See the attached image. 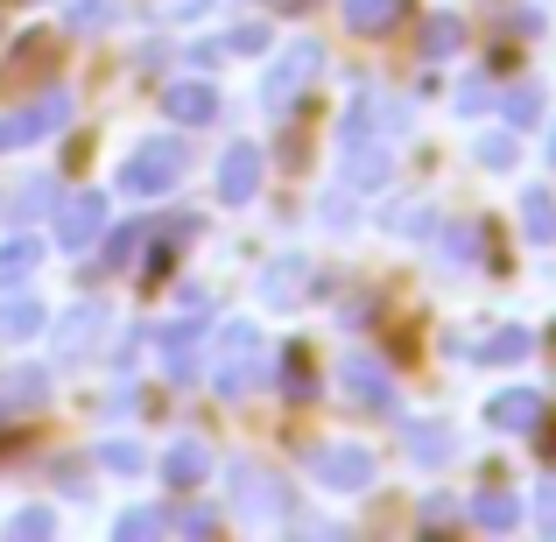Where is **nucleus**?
Instances as JSON below:
<instances>
[{"mask_svg":"<svg viewBox=\"0 0 556 542\" xmlns=\"http://www.w3.org/2000/svg\"><path fill=\"white\" fill-rule=\"evenodd\" d=\"M198 339H204L198 317H184V325H169L163 339H155V353H163V380H190V374H198Z\"/></svg>","mask_w":556,"mask_h":542,"instance_id":"ddd939ff","label":"nucleus"},{"mask_svg":"<svg viewBox=\"0 0 556 542\" xmlns=\"http://www.w3.org/2000/svg\"><path fill=\"white\" fill-rule=\"evenodd\" d=\"M472 155H479V169H515L521 141H515V135L501 127V135H479V141H472Z\"/></svg>","mask_w":556,"mask_h":542,"instance_id":"393cba45","label":"nucleus"},{"mask_svg":"<svg viewBox=\"0 0 556 542\" xmlns=\"http://www.w3.org/2000/svg\"><path fill=\"white\" fill-rule=\"evenodd\" d=\"M282 8H311V0H282Z\"/></svg>","mask_w":556,"mask_h":542,"instance_id":"a19ab883","label":"nucleus"},{"mask_svg":"<svg viewBox=\"0 0 556 542\" xmlns=\"http://www.w3.org/2000/svg\"><path fill=\"white\" fill-rule=\"evenodd\" d=\"M465 50V22L458 14H430L422 22V56H458Z\"/></svg>","mask_w":556,"mask_h":542,"instance_id":"412c9836","label":"nucleus"},{"mask_svg":"<svg viewBox=\"0 0 556 542\" xmlns=\"http://www.w3.org/2000/svg\"><path fill=\"white\" fill-rule=\"evenodd\" d=\"M36 261H42V247H36V240H8V247H0V289L28 282V275H36Z\"/></svg>","mask_w":556,"mask_h":542,"instance_id":"5701e85b","label":"nucleus"},{"mask_svg":"<svg viewBox=\"0 0 556 542\" xmlns=\"http://www.w3.org/2000/svg\"><path fill=\"white\" fill-rule=\"evenodd\" d=\"M184 169H190V149H184V141H141V149L127 155L121 184L135 190V198H163V190L184 184Z\"/></svg>","mask_w":556,"mask_h":542,"instance_id":"f03ea898","label":"nucleus"},{"mask_svg":"<svg viewBox=\"0 0 556 542\" xmlns=\"http://www.w3.org/2000/svg\"><path fill=\"white\" fill-rule=\"evenodd\" d=\"M317 71H325V50H317V42H289V50L268 64V78H261L268 113H289V106H296V99L317 85Z\"/></svg>","mask_w":556,"mask_h":542,"instance_id":"20e7f679","label":"nucleus"},{"mask_svg":"<svg viewBox=\"0 0 556 542\" xmlns=\"http://www.w3.org/2000/svg\"><path fill=\"white\" fill-rule=\"evenodd\" d=\"M303 282H311V268H303V254H282V261H275L268 275H261V297H268V303H282V311H289V303L303 297Z\"/></svg>","mask_w":556,"mask_h":542,"instance_id":"f3484780","label":"nucleus"},{"mask_svg":"<svg viewBox=\"0 0 556 542\" xmlns=\"http://www.w3.org/2000/svg\"><path fill=\"white\" fill-rule=\"evenodd\" d=\"M254 190H261V149L254 141H232L218 155V204H247Z\"/></svg>","mask_w":556,"mask_h":542,"instance_id":"9d476101","label":"nucleus"},{"mask_svg":"<svg viewBox=\"0 0 556 542\" xmlns=\"http://www.w3.org/2000/svg\"><path fill=\"white\" fill-rule=\"evenodd\" d=\"M50 64H56V42L50 36H22V50L0 64V85H28L36 71H50Z\"/></svg>","mask_w":556,"mask_h":542,"instance_id":"dca6fc26","label":"nucleus"},{"mask_svg":"<svg viewBox=\"0 0 556 542\" xmlns=\"http://www.w3.org/2000/svg\"><path fill=\"white\" fill-rule=\"evenodd\" d=\"M204 472H212V451H204L198 437H184V444H169V451H163V487L198 493V487H204Z\"/></svg>","mask_w":556,"mask_h":542,"instance_id":"4468645a","label":"nucleus"},{"mask_svg":"<svg viewBox=\"0 0 556 542\" xmlns=\"http://www.w3.org/2000/svg\"><path fill=\"white\" fill-rule=\"evenodd\" d=\"M388 127H394L388 99H380V92H359V99H353V113H345V127H339V149H345V184H359V190L388 184V169H394Z\"/></svg>","mask_w":556,"mask_h":542,"instance_id":"f257e3e1","label":"nucleus"},{"mask_svg":"<svg viewBox=\"0 0 556 542\" xmlns=\"http://www.w3.org/2000/svg\"><path fill=\"white\" fill-rule=\"evenodd\" d=\"M317 479L331 493H359V487H374V458L359 444H325L317 451Z\"/></svg>","mask_w":556,"mask_h":542,"instance_id":"1a4fd4ad","label":"nucleus"},{"mask_svg":"<svg viewBox=\"0 0 556 542\" xmlns=\"http://www.w3.org/2000/svg\"><path fill=\"white\" fill-rule=\"evenodd\" d=\"M232 50H240V56H254V50H268V22H240V28H232Z\"/></svg>","mask_w":556,"mask_h":542,"instance_id":"473e14b6","label":"nucleus"},{"mask_svg":"<svg viewBox=\"0 0 556 542\" xmlns=\"http://www.w3.org/2000/svg\"><path fill=\"white\" fill-rule=\"evenodd\" d=\"M8 535L14 542H42V535H56V515H50V507H22V515L8 521Z\"/></svg>","mask_w":556,"mask_h":542,"instance_id":"bb28decb","label":"nucleus"},{"mask_svg":"<svg viewBox=\"0 0 556 542\" xmlns=\"http://www.w3.org/2000/svg\"><path fill=\"white\" fill-rule=\"evenodd\" d=\"M99 331H106V311H99V303H71V311L56 317V331H50V360H78V353H92Z\"/></svg>","mask_w":556,"mask_h":542,"instance_id":"0eeeda50","label":"nucleus"},{"mask_svg":"<svg viewBox=\"0 0 556 542\" xmlns=\"http://www.w3.org/2000/svg\"><path fill=\"white\" fill-rule=\"evenodd\" d=\"M521 232H529L535 247L556 240V198L549 190H521Z\"/></svg>","mask_w":556,"mask_h":542,"instance_id":"aec40b11","label":"nucleus"},{"mask_svg":"<svg viewBox=\"0 0 556 542\" xmlns=\"http://www.w3.org/2000/svg\"><path fill=\"white\" fill-rule=\"evenodd\" d=\"M479 360H493V366H501V360H529V331H515V325L493 331V339L479 345Z\"/></svg>","mask_w":556,"mask_h":542,"instance_id":"cd10ccee","label":"nucleus"},{"mask_svg":"<svg viewBox=\"0 0 556 542\" xmlns=\"http://www.w3.org/2000/svg\"><path fill=\"white\" fill-rule=\"evenodd\" d=\"M163 113L177 127H204V121H218V92H212V85H198V78H184V85H169V92H163Z\"/></svg>","mask_w":556,"mask_h":542,"instance_id":"2eb2a0df","label":"nucleus"},{"mask_svg":"<svg viewBox=\"0 0 556 542\" xmlns=\"http://www.w3.org/2000/svg\"><path fill=\"white\" fill-rule=\"evenodd\" d=\"M282 380H289V394H311V353H303V345L282 353Z\"/></svg>","mask_w":556,"mask_h":542,"instance_id":"7c9ffc66","label":"nucleus"},{"mask_svg":"<svg viewBox=\"0 0 556 542\" xmlns=\"http://www.w3.org/2000/svg\"><path fill=\"white\" fill-rule=\"evenodd\" d=\"M472 521H479V529H515V521H521V501H515V493H507V487H486V493H479V501H472Z\"/></svg>","mask_w":556,"mask_h":542,"instance_id":"6ab92c4d","label":"nucleus"},{"mask_svg":"<svg viewBox=\"0 0 556 542\" xmlns=\"http://www.w3.org/2000/svg\"><path fill=\"white\" fill-rule=\"evenodd\" d=\"M155 14H163V22H198L204 14V0H149Z\"/></svg>","mask_w":556,"mask_h":542,"instance_id":"f704fd0d","label":"nucleus"},{"mask_svg":"<svg viewBox=\"0 0 556 542\" xmlns=\"http://www.w3.org/2000/svg\"><path fill=\"white\" fill-rule=\"evenodd\" d=\"M204 374H212L218 394H247V388H254V374H261V331L254 325H226Z\"/></svg>","mask_w":556,"mask_h":542,"instance_id":"7ed1b4c3","label":"nucleus"},{"mask_svg":"<svg viewBox=\"0 0 556 542\" xmlns=\"http://www.w3.org/2000/svg\"><path fill=\"white\" fill-rule=\"evenodd\" d=\"M99 232H106V198H99V190H78V198L64 204V218H56V240L64 247H92Z\"/></svg>","mask_w":556,"mask_h":542,"instance_id":"f8f14e48","label":"nucleus"},{"mask_svg":"<svg viewBox=\"0 0 556 542\" xmlns=\"http://www.w3.org/2000/svg\"><path fill=\"white\" fill-rule=\"evenodd\" d=\"M42 394H50V374H42V366H14V374L0 380V408H36Z\"/></svg>","mask_w":556,"mask_h":542,"instance_id":"a211bd4d","label":"nucleus"},{"mask_svg":"<svg viewBox=\"0 0 556 542\" xmlns=\"http://www.w3.org/2000/svg\"><path fill=\"white\" fill-rule=\"evenodd\" d=\"M339 388L353 394V402H367V408H394V380H388V366H380L374 353H345Z\"/></svg>","mask_w":556,"mask_h":542,"instance_id":"6e6552de","label":"nucleus"},{"mask_svg":"<svg viewBox=\"0 0 556 542\" xmlns=\"http://www.w3.org/2000/svg\"><path fill=\"white\" fill-rule=\"evenodd\" d=\"M422 529H451V501H422Z\"/></svg>","mask_w":556,"mask_h":542,"instance_id":"4c0bfd02","label":"nucleus"},{"mask_svg":"<svg viewBox=\"0 0 556 542\" xmlns=\"http://www.w3.org/2000/svg\"><path fill=\"white\" fill-rule=\"evenodd\" d=\"M232 507H240L247 521H282L289 493H282V479H268L261 465H232Z\"/></svg>","mask_w":556,"mask_h":542,"instance_id":"39448f33","label":"nucleus"},{"mask_svg":"<svg viewBox=\"0 0 556 542\" xmlns=\"http://www.w3.org/2000/svg\"><path fill=\"white\" fill-rule=\"evenodd\" d=\"M394 14H402V0H345V22H353L359 36H380Z\"/></svg>","mask_w":556,"mask_h":542,"instance_id":"b1692460","label":"nucleus"},{"mask_svg":"<svg viewBox=\"0 0 556 542\" xmlns=\"http://www.w3.org/2000/svg\"><path fill=\"white\" fill-rule=\"evenodd\" d=\"M549 163H556V127H549Z\"/></svg>","mask_w":556,"mask_h":542,"instance_id":"ea45409f","label":"nucleus"},{"mask_svg":"<svg viewBox=\"0 0 556 542\" xmlns=\"http://www.w3.org/2000/svg\"><path fill=\"white\" fill-rule=\"evenodd\" d=\"M486 106H493V85L486 78H465L458 85V113H486Z\"/></svg>","mask_w":556,"mask_h":542,"instance_id":"72a5a7b5","label":"nucleus"},{"mask_svg":"<svg viewBox=\"0 0 556 542\" xmlns=\"http://www.w3.org/2000/svg\"><path fill=\"white\" fill-rule=\"evenodd\" d=\"M543 521H549V529H556V479H549V487H543Z\"/></svg>","mask_w":556,"mask_h":542,"instance_id":"58836bf2","label":"nucleus"},{"mask_svg":"<svg viewBox=\"0 0 556 542\" xmlns=\"http://www.w3.org/2000/svg\"><path fill=\"white\" fill-rule=\"evenodd\" d=\"M535 113H543V92H535V85H515V92H507V121H515V127H529Z\"/></svg>","mask_w":556,"mask_h":542,"instance_id":"c756f323","label":"nucleus"},{"mask_svg":"<svg viewBox=\"0 0 556 542\" xmlns=\"http://www.w3.org/2000/svg\"><path fill=\"white\" fill-rule=\"evenodd\" d=\"M50 198H56V190L36 177V184H22V204H14V212H50Z\"/></svg>","mask_w":556,"mask_h":542,"instance_id":"e433bc0d","label":"nucleus"},{"mask_svg":"<svg viewBox=\"0 0 556 542\" xmlns=\"http://www.w3.org/2000/svg\"><path fill=\"white\" fill-rule=\"evenodd\" d=\"M64 121H71V99L50 92V99H36L28 113H8V121H0V149H22V141L50 135V127H64Z\"/></svg>","mask_w":556,"mask_h":542,"instance_id":"9b49d317","label":"nucleus"},{"mask_svg":"<svg viewBox=\"0 0 556 542\" xmlns=\"http://www.w3.org/2000/svg\"><path fill=\"white\" fill-rule=\"evenodd\" d=\"M106 472H141V444H106Z\"/></svg>","mask_w":556,"mask_h":542,"instance_id":"c9c22d12","label":"nucleus"},{"mask_svg":"<svg viewBox=\"0 0 556 542\" xmlns=\"http://www.w3.org/2000/svg\"><path fill=\"white\" fill-rule=\"evenodd\" d=\"M36 331H42V303H28V297L0 303V339H36Z\"/></svg>","mask_w":556,"mask_h":542,"instance_id":"4be33fe9","label":"nucleus"},{"mask_svg":"<svg viewBox=\"0 0 556 542\" xmlns=\"http://www.w3.org/2000/svg\"><path fill=\"white\" fill-rule=\"evenodd\" d=\"M141 247V226H121V232H106V268H127V254Z\"/></svg>","mask_w":556,"mask_h":542,"instance_id":"2f4dec72","label":"nucleus"},{"mask_svg":"<svg viewBox=\"0 0 556 542\" xmlns=\"http://www.w3.org/2000/svg\"><path fill=\"white\" fill-rule=\"evenodd\" d=\"M149 535H163V515H155V507H135V515H121V542H149Z\"/></svg>","mask_w":556,"mask_h":542,"instance_id":"c85d7f7f","label":"nucleus"},{"mask_svg":"<svg viewBox=\"0 0 556 542\" xmlns=\"http://www.w3.org/2000/svg\"><path fill=\"white\" fill-rule=\"evenodd\" d=\"M543 416H549V402L535 388H501L486 402V423L493 430H515V437H543Z\"/></svg>","mask_w":556,"mask_h":542,"instance_id":"423d86ee","label":"nucleus"},{"mask_svg":"<svg viewBox=\"0 0 556 542\" xmlns=\"http://www.w3.org/2000/svg\"><path fill=\"white\" fill-rule=\"evenodd\" d=\"M408 451H416V458H451V451H458V444H451V430H437V423H408Z\"/></svg>","mask_w":556,"mask_h":542,"instance_id":"a878e982","label":"nucleus"}]
</instances>
